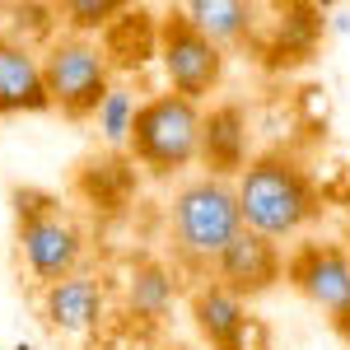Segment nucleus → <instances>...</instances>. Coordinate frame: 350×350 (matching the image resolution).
<instances>
[{
    "label": "nucleus",
    "instance_id": "nucleus-1",
    "mask_svg": "<svg viewBox=\"0 0 350 350\" xmlns=\"http://www.w3.org/2000/svg\"><path fill=\"white\" fill-rule=\"evenodd\" d=\"M234 201H239L243 229L271 243L299 239L323 215V196H318L313 173L285 150H267L243 163V173L234 178Z\"/></svg>",
    "mask_w": 350,
    "mask_h": 350
},
{
    "label": "nucleus",
    "instance_id": "nucleus-2",
    "mask_svg": "<svg viewBox=\"0 0 350 350\" xmlns=\"http://www.w3.org/2000/svg\"><path fill=\"white\" fill-rule=\"evenodd\" d=\"M168 234H173V247L183 257V267L211 271L219 252L243 234L234 183L211 178V173L183 183L173 191V201H168Z\"/></svg>",
    "mask_w": 350,
    "mask_h": 350
},
{
    "label": "nucleus",
    "instance_id": "nucleus-3",
    "mask_svg": "<svg viewBox=\"0 0 350 350\" xmlns=\"http://www.w3.org/2000/svg\"><path fill=\"white\" fill-rule=\"evenodd\" d=\"M14 243L19 262L38 285H56L75 275L84 262V229L47 191H14Z\"/></svg>",
    "mask_w": 350,
    "mask_h": 350
},
{
    "label": "nucleus",
    "instance_id": "nucleus-4",
    "mask_svg": "<svg viewBox=\"0 0 350 350\" xmlns=\"http://www.w3.org/2000/svg\"><path fill=\"white\" fill-rule=\"evenodd\" d=\"M126 150L159 178L191 168L201 154V103L178 98V94H150L135 108Z\"/></svg>",
    "mask_w": 350,
    "mask_h": 350
},
{
    "label": "nucleus",
    "instance_id": "nucleus-5",
    "mask_svg": "<svg viewBox=\"0 0 350 350\" xmlns=\"http://www.w3.org/2000/svg\"><path fill=\"white\" fill-rule=\"evenodd\" d=\"M42 84H47V103L61 117H70V122L94 117V108L112 89V61L103 42L80 38V33L52 38L42 47Z\"/></svg>",
    "mask_w": 350,
    "mask_h": 350
},
{
    "label": "nucleus",
    "instance_id": "nucleus-6",
    "mask_svg": "<svg viewBox=\"0 0 350 350\" xmlns=\"http://www.w3.org/2000/svg\"><path fill=\"white\" fill-rule=\"evenodd\" d=\"M154 56H159L163 75H168V94L191 98V103L211 98L224 80V52L183 19V10L163 14L154 24Z\"/></svg>",
    "mask_w": 350,
    "mask_h": 350
},
{
    "label": "nucleus",
    "instance_id": "nucleus-7",
    "mask_svg": "<svg viewBox=\"0 0 350 350\" xmlns=\"http://www.w3.org/2000/svg\"><path fill=\"white\" fill-rule=\"evenodd\" d=\"M285 280L341 336H350V252L341 243H299L285 257Z\"/></svg>",
    "mask_w": 350,
    "mask_h": 350
},
{
    "label": "nucleus",
    "instance_id": "nucleus-8",
    "mask_svg": "<svg viewBox=\"0 0 350 350\" xmlns=\"http://www.w3.org/2000/svg\"><path fill=\"white\" fill-rule=\"evenodd\" d=\"M211 280L224 285L229 295H239L243 304H247V299L267 295L271 285H280V280H285V252H280V243L257 239V234H247V229H243L239 239L215 257Z\"/></svg>",
    "mask_w": 350,
    "mask_h": 350
},
{
    "label": "nucleus",
    "instance_id": "nucleus-9",
    "mask_svg": "<svg viewBox=\"0 0 350 350\" xmlns=\"http://www.w3.org/2000/svg\"><path fill=\"white\" fill-rule=\"evenodd\" d=\"M38 308H42V318H47L52 332H61V336H89L108 318V290L94 275L75 271V275H66L56 285H42Z\"/></svg>",
    "mask_w": 350,
    "mask_h": 350
},
{
    "label": "nucleus",
    "instance_id": "nucleus-10",
    "mask_svg": "<svg viewBox=\"0 0 350 350\" xmlns=\"http://www.w3.org/2000/svg\"><path fill=\"white\" fill-rule=\"evenodd\" d=\"M47 84H42V52L33 42L0 33V117L14 112H47Z\"/></svg>",
    "mask_w": 350,
    "mask_h": 350
},
{
    "label": "nucleus",
    "instance_id": "nucleus-11",
    "mask_svg": "<svg viewBox=\"0 0 350 350\" xmlns=\"http://www.w3.org/2000/svg\"><path fill=\"white\" fill-rule=\"evenodd\" d=\"M196 159L211 168V178H234L247 163V117L239 103H219L201 112V154Z\"/></svg>",
    "mask_w": 350,
    "mask_h": 350
},
{
    "label": "nucleus",
    "instance_id": "nucleus-12",
    "mask_svg": "<svg viewBox=\"0 0 350 350\" xmlns=\"http://www.w3.org/2000/svg\"><path fill=\"white\" fill-rule=\"evenodd\" d=\"M191 323L211 341V350H243L247 341V304L229 295L224 285L206 280L191 290Z\"/></svg>",
    "mask_w": 350,
    "mask_h": 350
},
{
    "label": "nucleus",
    "instance_id": "nucleus-13",
    "mask_svg": "<svg viewBox=\"0 0 350 350\" xmlns=\"http://www.w3.org/2000/svg\"><path fill=\"white\" fill-rule=\"evenodd\" d=\"M183 19H187L201 38H211L219 52L234 47V42H247L252 28H257V10L243 5V0H191L183 5Z\"/></svg>",
    "mask_w": 350,
    "mask_h": 350
},
{
    "label": "nucleus",
    "instance_id": "nucleus-14",
    "mask_svg": "<svg viewBox=\"0 0 350 350\" xmlns=\"http://www.w3.org/2000/svg\"><path fill=\"white\" fill-rule=\"evenodd\" d=\"M173 295H178V280L163 262H135L131 275H126V308L140 323H159Z\"/></svg>",
    "mask_w": 350,
    "mask_h": 350
},
{
    "label": "nucleus",
    "instance_id": "nucleus-15",
    "mask_svg": "<svg viewBox=\"0 0 350 350\" xmlns=\"http://www.w3.org/2000/svg\"><path fill=\"white\" fill-rule=\"evenodd\" d=\"M135 103L131 89H122V84H112L108 94H103V103L94 108V126H98V135H103V145H126L131 140V122H135Z\"/></svg>",
    "mask_w": 350,
    "mask_h": 350
},
{
    "label": "nucleus",
    "instance_id": "nucleus-16",
    "mask_svg": "<svg viewBox=\"0 0 350 350\" xmlns=\"http://www.w3.org/2000/svg\"><path fill=\"white\" fill-rule=\"evenodd\" d=\"M126 5H117V0H108V5H66L61 14H66V24L75 28V33H94V28H108L117 14H122Z\"/></svg>",
    "mask_w": 350,
    "mask_h": 350
},
{
    "label": "nucleus",
    "instance_id": "nucleus-17",
    "mask_svg": "<svg viewBox=\"0 0 350 350\" xmlns=\"http://www.w3.org/2000/svg\"><path fill=\"white\" fill-rule=\"evenodd\" d=\"M10 350H38V346H28V341H19V346H10Z\"/></svg>",
    "mask_w": 350,
    "mask_h": 350
},
{
    "label": "nucleus",
    "instance_id": "nucleus-18",
    "mask_svg": "<svg viewBox=\"0 0 350 350\" xmlns=\"http://www.w3.org/2000/svg\"><path fill=\"white\" fill-rule=\"evenodd\" d=\"M0 350H5V346H0Z\"/></svg>",
    "mask_w": 350,
    "mask_h": 350
}]
</instances>
